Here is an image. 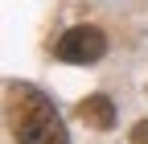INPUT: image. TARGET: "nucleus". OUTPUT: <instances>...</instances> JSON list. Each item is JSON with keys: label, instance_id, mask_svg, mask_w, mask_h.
Masks as SVG:
<instances>
[{"label": "nucleus", "instance_id": "f03ea898", "mask_svg": "<svg viewBox=\"0 0 148 144\" xmlns=\"http://www.w3.org/2000/svg\"><path fill=\"white\" fill-rule=\"evenodd\" d=\"M53 53H58L62 62L90 66V62H99L103 53H107V37H103V29H95V25H74V29H66L62 37H58Z\"/></svg>", "mask_w": 148, "mask_h": 144}, {"label": "nucleus", "instance_id": "f257e3e1", "mask_svg": "<svg viewBox=\"0 0 148 144\" xmlns=\"http://www.w3.org/2000/svg\"><path fill=\"white\" fill-rule=\"evenodd\" d=\"M12 128L16 144H70L62 115L53 111V103L37 91V86H12Z\"/></svg>", "mask_w": 148, "mask_h": 144}, {"label": "nucleus", "instance_id": "20e7f679", "mask_svg": "<svg viewBox=\"0 0 148 144\" xmlns=\"http://www.w3.org/2000/svg\"><path fill=\"white\" fill-rule=\"evenodd\" d=\"M132 144H148V119H140L132 128Z\"/></svg>", "mask_w": 148, "mask_h": 144}, {"label": "nucleus", "instance_id": "7ed1b4c3", "mask_svg": "<svg viewBox=\"0 0 148 144\" xmlns=\"http://www.w3.org/2000/svg\"><path fill=\"white\" fill-rule=\"evenodd\" d=\"M78 119L86 123V128L111 132V128H115V103H111L107 95H86V99L78 103Z\"/></svg>", "mask_w": 148, "mask_h": 144}]
</instances>
